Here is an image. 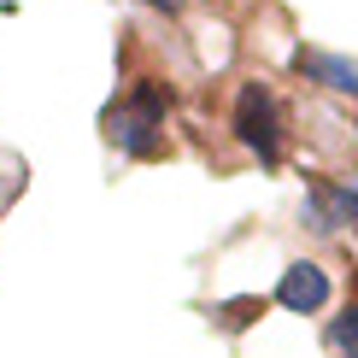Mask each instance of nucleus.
<instances>
[{"mask_svg": "<svg viewBox=\"0 0 358 358\" xmlns=\"http://www.w3.org/2000/svg\"><path fill=\"white\" fill-rule=\"evenodd\" d=\"M229 129L247 153H259V165H276L282 159V100L271 83H241L235 88V112Z\"/></svg>", "mask_w": 358, "mask_h": 358, "instance_id": "1", "label": "nucleus"}, {"mask_svg": "<svg viewBox=\"0 0 358 358\" xmlns=\"http://www.w3.org/2000/svg\"><path fill=\"white\" fill-rule=\"evenodd\" d=\"M306 217L311 229H341L358 217V176H317L306 188Z\"/></svg>", "mask_w": 358, "mask_h": 358, "instance_id": "2", "label": "nucleus"}, {"mask_svg": "<svg viewBox=\"0 0 358 358\" xmlns=\"http://www.w3.org/2000/svg\"><path fill=\"white\" fill-rule=\"evenodd\" d=\"M276 306L294 311V317L323 311V306H329V271H323V264H311V259L288 264V271H282V282H276Z\"/></svg>", "mask_w": 358, "mask_h": 358, "instance_id": "3", "label": "nucleus"}, {"mask_svg": "<svg viewBox=\"0 0 358 358\" xmlns=\"http://www.w3.org/2000/svg\"><path fill=\"white\" fill-rule=\"evenodd\" d=\"M294 65H300L311 83H323V88H335V94H352V100H358V59H347V53H317V48H300V53H294Z\"/></svg>", "mask_w": 358, "mask_h": 358, "instance_id": "4", "label": "nucleus"}, {"mask_svg": "<svg viewBox=\"0 0 358 358\" xmlns=\"http://www.w3.org/2000/svg\"><path fill=\"white\" fill-rule=\"evenodd\" d=\"M112 141L124 147L129 159H159V153H165V136H159V124H153V117H141V112H129V106H117V112H112Z\"/></svg>", "mask_w": 358, "mask_h": 358, "instance_id": "5", "label": "nucleus"}, {"mask_svg": "<svg viewBox=\"0 0 358 358\" xmlns=\"http://www.w3.org/2000/svg\"><path fill=\"white\" fill-rule=\"evenodd\" d=\"M329 341L341 347V358H358V306H347V311H341V317H335Z\"/></svg>", "mask_w": 358, "mask_h": 358, "instance_id": "6", "label": "nucleus"}, {"mask_svg": "<svg viewBox=\"0 0 358 358\" xmlns=\"http://www.w3.org/2000/svg\"><path fill=\"white\" fill-rule=\"evenodd\" d=\"M252 311H264V300H235V306H223V323L241 329V323H252Z\"/></svg>", "mask_w": 358, "mask_h": 358, "instance_id": "7", "label": "nucleus"}, {"mask_svg": "<svg viewBox=\"0 0 358 358\" xmlns=\"http://www.w3.org/2000/svg\"><path fill=\"white\" fill-rule=\"evenodd\" d=\"M153 6H165V12H176V6H182V0H153Z\"/></svg>", "mask_w": 358, "mask_h": 358, "instance_id": "8", "label": "nucleus"}]
</instances>
